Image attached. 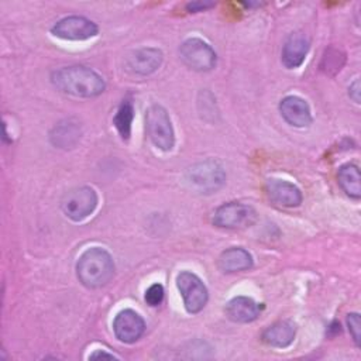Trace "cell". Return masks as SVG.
Returning <instances> with one entry per match:
<instances>
[{
  "mask_svg": "<svg viewBox=\"0 0 361 361\" xmlns=\"http://www.w3.org/2000/svg\"><path fill=\"white\" fill-rule=\"evenodd\" d=\"M51 82L58 90L76 97H96L106 89L104 79L96 71L83 65L63 66L54 71Z\"/></svg>",
  "mask_w": 361,
  "mask_h": 361,
  "instance_id": "cell-1",
  "label": "cell"
},
{
  "mask_svg": "<svg viewBox=\"0 0 361 361\" xmlns=\"http://www.w3.org/2000/svg\"><path fill=\"white\" fill-rule=\"evenodd\" d=\"M76 275L83 286L89 289L102 288L114 275V261L106 250L92 247L80 255L76 264Z\"/></svg>",
  "mask_w": 361,
  "mask_h": 361,
  "instance_id": "cell-2",
  "label": "cell"
},
{
  "mask_svg": "<svg viewBox=\"0 0 361 361\" xmlns=\"http://www.w3.org/2000/svg\"><path fill=\"white\" fill-rule=\"evenodd\" d=\"M145 130L152 141V144L162 149V151H171L175 144V134L173 127L169 118L168 111L159 106L152 104L145 114Z\"/></svg>",
  "mask_w": 361,
  "mask_h": 361,
  "instance_id": "cell-3",
  "label": "cell"
},
{
  "mask_svg": "<svg viewBox=\"0 0 361 361\" xmlns=\"http://www.w3.org/2000/svg\"><path fill=\"white\" fill-rule=\"evenodd\" d=\"M186 179L193 189L202 193H213L226 183V172L217 161L206 159L190 166Z\"/></svg>",
  "mask_w": 361,
  "mask_h": 361,
  "instance_id": "cell-4",
  "label": "cell"
},
{
  "mask_svg": "<svg viewBox=\"0 0 361 361\" xmlns=\"http://www.w3.org/2000/svg\"><path fill=\"white\" fill-rule=\"evenodd\" d=\"M97 206V195L89 186H79L68 190L61 200L63 214L73 220L80 221L86 219Z\"/></svg>",
  "mask_w": 361,
  "mask_h": 361,
  "instance_id": "cell-5",
  "label": "cell"
},
{
  "mask_svg": "<svg viewBox=\"0 0 361 361\" xmlns=\"http://www.w3.org/2000/svg\"><path fill=\"white\" fill-rule=\"evenodd\" d=\"M180 59L193 71L206 72L216 66L217 55L214 49L200 38H189L179 48Z\"/></svg>",
  "mask_w": 361,
  "mask_h": 361,
  "instance_id": "cell-6",
  "label": "cell"
},
{
  "mask_svg": "<svg viewBox=\"0 0 361 361\" xmlns=\"http://www.w3.org/2000/svg\"><path fill=\"white\" fill-rule=\"evenodd\" d=\"M176 285L182 295L185 309L189 313H199L206 306L209 299L207 288L196 274L182 271L176 278Z\"/></svg>",
  "mask_w": 361,
  "mask_h": 361,
  "instance_id": "cell-7",
  "label": "cell"
},
{
  "mask_svg": "<svg viewBox=\"0 0 361 361\" xmlns=\"http://www.w3.org/2000/svg\"><path fill=\"white\" fill-rule=\"evenodd\" d=\"M257 213L250 204L230 202L219 206L213 213V224L221 228H243L255 221Z\"/></svg>",
  "mask_w": 361,
  "mask_h": 361,
  "instance_id": "cell-8",
  "label": "cell"
},
{
  "mask_svg": "<svg viewBox=\"0 0 361 361\" xmlns=\"http://www.w3.org/2000/svg\"><path fill=\"white\" fill-rule=\"evenodd\" d=\"M97 25L82 16H69L61 18L58 23L54 24L51 32L62 39L69 41H83L94 37L97 34Z\"/></svg>",
  "mask_w": 361,
  "mask_h": 361,
  "instance_id": "cell-9",
  "label": "cell"
},
{
  "mask_svg": "<svg viewBox=\"0 0 361 361\" xmlns=\"http://www.w3.org/2000/svg\"><path fill=\"white\" fill-rule=\"evenodd\" d=\"M114 336L126 344L135 343L145 331L144 319L131 309H124L113 320Z\"/></svg>",
  "mask_w": 361,
  "mask_h": 361,
  "instance_id": "cell-10",
  "label": "cell"
},
{
  "mask_svg": "<svg viewBox=\"0 0 361 361\" xmlns=\"http://www.w3.org/2000/svg\"><path fill=\"white\" fill-rule=\"evenodd\" d=\"M281 116L293 127H307L312 123L309 104L299 96H286L279 103Z\"/></svg>",
  "mask_w": 361,
  "mask_h": 361,
  "instance_id": "cell-11",
  "label": "cell"
},
{
  "mask_svg": "<svg viewBox=\"0 0 361 361\" xmlns=\"http://www.w3.org/2000/svg\"><path fill=\"white\" fill-rule=\"evenodd\" d=\"M265 190L274 203L285 207H296L303 199L302 192L296 185L282 179H268Z\"/></svg>",
  "mask_w": 361,
  "mask_h": 361,
  "instance_id": "cell-12",
  "label": "cell"
},
{
  "mask_svg": "<svg viewBox=\"0 0 361 361\" xmlns=\"http://www.w3.org/2000/svg\"><path fill=\"white\" fill-rule=\"evenodd\" d=\"M162 52L157 48H140L127 56V69L137 75H149L162 63Z\"/></svg>",
  "mask_w": 361,
  "mask_h": 361,
  "instance_id": "cell-13",
  "label": "cell"
},
{
  "mask_svg": "<svg viewBox=\"0 0 361 361\" xmlns=\"http://www.w3.org/2000/svg\"><path fill=\"white\" fill-rule=\"evenodd\" d=\"M226 316L235 323H250L261 313V306L248 296H235L224 307Z\"/></svg>",
  "mask_w": 361,
  "mask_h": 361,
  "instance_id": "cell-14",
  "label": "cell"
},
{
  "mask_svg": "<svg viewBox=\"0 0 361 361\" xmlns=\"http://www.w3.org/2000/svg\"><path fill=\"white\" fill-rule=\"evenodd\" d=\"M307 51H309V39L300 32L290 34L282 48V56H281L282 63L288 69H295L303 63L307 55Z\"/></svg>",
  "mask_w": 361,
  "mask_h": 361,
  "instance_id": "cell-15",
  "label": "cell"
},
{
  "mask_svg": "<svg viewBox=\"0 0 361 361\" xmlns=\"http://www.w3.org/2000/svg\"><path fill=\"white\" fill-rule=\"evenodd\" d=\"M295 334H296L295 324L289 320H281L267 327L262 331L261 337H262V341L267 343L268 345L285 348L292 344Z\"/></svg>",
  "mask_w": 361,
  "mask_h": 361,
  "instance_id": "cell-16",
  "label": "cell"
},
{
  "mask_svg": "<svg viewBox=\"0 0 361 361\" xmlns=\"http://www.w3.org/2000/svg\"><path fill=\"white\" fill-rule=\"evenodd\" d=\"M217 265L223 272L227 274L240 272L252 267V257L247 250L241 247H231L221 252Z\"/></svg>",
  "mask_w": 361,
  "mask_h": 361,
  "instance_id": "cell-17",
  "label": "cell"
},
{
  "mask_svg": "<svg viewBox=\"0 0 361 361\" xmlns=\"http://www.w3.org/2000/svg\"><path fill=\"white\" fill-rule=\"evenodd\" d=\"M338 185L353 199L361 197V176L360 169L354 164H344L338 168Z\"/></svg>",
  "mask_w": 361,
  "mask_h": 361,
  "instance_id": "cell-18",
  "label": "cell"
},
{
  "mask_svg": "<svg viewBox=\"0 0 361 361\" xmlns=\"http://www.w3.org/2000/svg\"><path fill=\"white\" fill-rule=\"evenodd\" d=\"M80 138V130L76 123H59L51 133V142L59 148H72Z\"/></svg>",
  "mask_w": 361,
  "mask_h": 361,
  "instance_id": "cell-19",
  "label": "cell"
},
{
  "mask_svg": "<svg viewBox=\"0 0 361 361\" xmlns=\"http://www.w3.org/2000/svg\"><path fill=\"white\" fill-rule=\"evenodd\" d=\"M133 117H134L133 104L130 102H123L121 106L118 107L116 116H114V120H113L114 126H116V128H117V131H118V134L121 135L123 140L130 138Z\"/></svg>",
  "mask_w": 361,
  "mask_h": 361,
  "instance_id": "cell-20",
  "label": "cell"
},
{
  "mask_svg": "<svg viewBox=\"0 0 361 361\" xmlns=\"http://www.w3.org/2000/svg\"><path fill=\"white\" fill-rule=\"evenodd\" d=\"M347 326L350 330V334L353 337V341L357 347L361 345V320L358 313H348L347 314Z\"/></svg>",
  "mask_w": 361,
  "mask_h": 361,
  "instance_id": "cell-21",
  "label": "cell"
},
{
  "mask_svg": "<svg viewBox=\"0 0 361 361\" xmlns=\"http://www.w3.org/2000/svg\"><path fill=\"white\" fill-rule=\"evenodd\" d=\"M164 286L161 283H154L145 290L144 299L149 306H158L164 300Z\"/></svg>",
  "mask_w": 361,
  "mask_h": 361,
  "instance_id": "cell-22",
  "label": "cell"
},
{
  "mask_svg": "<svg viewBox=\"0 0 361 361\" xmlns=\"http://www.w3.org/2000/svg\"><path fill=\"white\" fill-rule=\"evenodd\" d=\"M214 6V3H212V1H192V3H189L188 6H186V8L192 13H196V11H203V10H206V8H209V7H213Z\"/></svg>",
  "mask_w": 361,
  "mask_h": 361,
  "instance_id": "cell-23",
  "label": "cell"
},
{
  "mask_svg": "<svg viewBox=\"0 0 361 361\" xmlns=\"http://www.w3.org/2000/svg\"><path fill=\"white\" fill-rule=\"evenodd\" d=\"M348 96L355 102V103H360V80L355 79L350 87H348Z\"/></svg>",
  "mask_w": 361,
  "mask_h": 361,
  "instance_id": "cell-24",
  "label": "cell"
},
{
  "mask_svg": "<svg viewBox=\"0 0 361 361\" xmlns=\"http://www.w3.org/2000/svg\"><path fill=\"white\" fill-rule=\"evenodd\" d=\"M89 358H90V360H96V358H109V360H116V357H114L113 354H109V353L102 351V350L94 351L93 354H90V355H89Z\"/></svg>",
  "mask_w": 361,
  "mask_h": 361,
  "instance_id": "cell-25",
  "label": "cell"
}]
</instances>
